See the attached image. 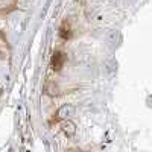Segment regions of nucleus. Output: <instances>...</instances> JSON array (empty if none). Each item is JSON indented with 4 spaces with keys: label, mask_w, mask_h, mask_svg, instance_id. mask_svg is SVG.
<instances>
[{
    "label": "nucleus",
    "mask_w": 152,
    "mask_h": 152,
    "mask_svg": "<svg viewBox=\"0 0 152 152\" xmlns=\"http://www.w3.org/2000/svg\"><path fill=\"white\" fill-rule=\"evenodd\" d=\"M66 59H67V58H66V53H62V52H59V50H56V52H53V55H52L50 66H52L53 70L59 72V70L62 69V66H64Z\"/></svg>",
    "instance_id": "1"
},
{
    "label": "nucleus",
    "mask_w": 152,
    "mask_h": 152,
    "mask_svg": "<svg viewBox=\"0 0 152 152\" xmlns=\"http://www.w3.org/2000/svg\"><path fill=\"white\" fill-rule=\"evenodd\" d=\"M59 37L62 40H70L72 38V24L67 18H64L61 21V26H59Z\"/></svg>",
    "instance_id": "2"
},
{
    "label": "nucleus",
    "mask_w": 152,
    "mask_h": 152,
    "mask_svg": "<svg viewBox=\"0 0 152 152\" xmlns=\"http://www.w3.org/2000/svg\"><path fill=\"white\" fill-rule=\"evenodd\" d=\"M62 131H64V134H66L67 137H73V135L76 134V125H75L72 120H66Z\"/></svg>",
    "instance_id": "3"
},
{
    "label": "nucleus",
    "mask_w": 152,
    "mask_h": 152,
    "mask_svg": "<svg viewBox=\"0 0 152 152\" xmlns=\"http://www.w3.org/2000/svg\"><path fill=\"white\" fill-rule=\"evenodd\" d=\"M72 113H73V108H72V107H67V105L61 107V108H59V111L56 113V119H55V120H61V119H64V117L70 116Z\"/></svg>",
    "instance_id": "4"
},
{
    "label": "nucleus",
    "mask_w": 152,
    "mask_h": 152,
    "mask_svg": "<svg viewBox=\"0 0 152 152\" xmlns=\"http://www.w3.org/2000/svg\"><path fill=\"white\" fill-rule=\"evenodd\" d=\"M46 93H47L49 96H58V94H59V90H58V87H56L53 82H49V84L46 85Z\"/></svg>",
    "instance_id": "5"
},
{
    "label": "nucleus",
    "mask_w": 152,
    "mask_h": 152,
    "mask_svg": "<svg viewBox=\"0 0 152 152\" xmlns=\"http://www.w3.org/2000/svg\"><path fill=\"white\" fill-rule=\"evenodd\" d=\"M76 152H81V151H76Z\"/></svg>",
    "instance_id": "6"
}]
</instances>
